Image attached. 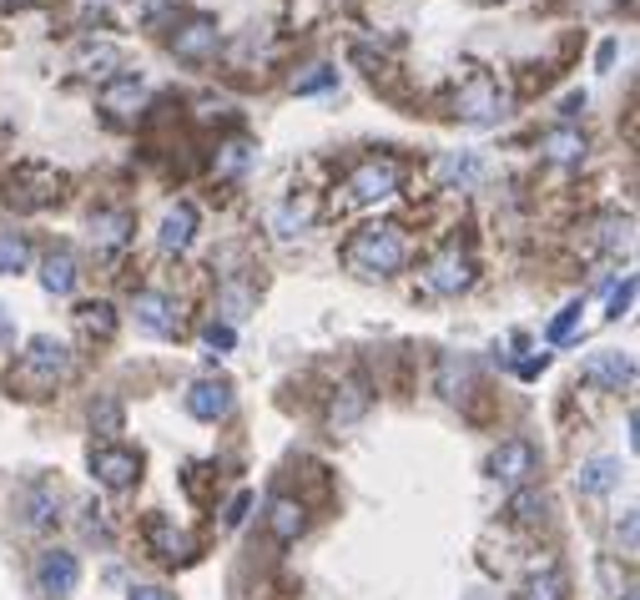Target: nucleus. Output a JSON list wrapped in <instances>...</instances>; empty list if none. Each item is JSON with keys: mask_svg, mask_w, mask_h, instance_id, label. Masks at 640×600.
Wrapping results in <instances>:
<instances>
[{"mask_svg": "<svg viewBox=\"0 0 640 600\" xmlns=\"http://www.w3.org/2000/svg\"><path fill=\"white\" fill-rule=\"evenodd\" d=\"M403 258H409V242H403V232L393 228V222L358 228L354 238H348V248H344L348 273H358V277H389V273H399V268H403Z\"/></svg>", "mask_w": 640, "mask_h": 600, "instance_id": "nucleus-1", "label": "nucleus"}, {"mask_svg": "<svg viewBox=\"0 0 640 600\" xmlns=\"http://www.w3.org/2000/svg\"><path fill=\"white\" fill-rule=\"evenodd\" d=\"M72 369H76L72 349H66L61 338H51V334L31 338V343H25V353H21V384L36 389V394H51L56 384H66V379H72Z\"/></svg>", "mask_w": 640, "mask_h": 600, "instance_id": "nucleus-2", "label": "nucleus"}, {"mask_svg": "<svg viewBox=\"0 0 640 600\" xmlns=\"http://www.w3.org/2000/svg\"><path fill=\"white\" fill-rule=\"evenodd\" d=\"M505 111H510V97H505V86L485 72L469 76V81L459 86V97H454V117L469 121V127H495Z\"/></svg>", "mask_w": 640, "mask_h": 600, "instance_id": "nucleus-3", "label": "nucleus"}, {"mask_svg": "<svg viewBox=\"0 0 640 600\" xmlns=\"http://www.w3.org/2000/svg\"><path fill=\"white\" fill-rule=\"evenodd\" d=\"M399 182H403V172L393 156H368V162H358V167L348 172L344 193H348V203L368 207V203H383V197L399 193Z\"/></svg>", "mask_w": 640, "mask_h": 600, "instance_id": "nucleus-4", "label": "nucleus"}, {"mask_svg": "<svg viewBox=\"0 0 640 600\" xmlns=\"http://www.w3.org/2000/svg\"><path fill=\"white\" fill-rule=\"evenodd\" d=\"M15 515H21V530H31V535H41V530H51L61 520V484L56 480H25L21 490H15Z\"/></svg>", "mask_w": 640, "mask_h": 600, "instance_id": "nucleus-5", "label": "nucleus"}, {"mask_svg": "<svg viewBox=\"0 0 640 600\" xmlns=\"http://www.w3.org/2000/svg\"><path fill=\"white\" fill-rule=\"evenodd\" d=\"M485 469H489V480H495V484H510V490H520L534 469H540V455H534L530 439H505V445H499L495 455L485 459Z\"/></svg>", "mask_w": 640, "mask_h": 600, "instance_id": "nucleus-6", "label": "nucleus"}, {"mask_svg": "<svg viewBox=\"0 0 640 600\" xmlns=\"http://www.w3.org/2000/svg\"><path fill=\"white\" fill-rule=\"evenodd\" d=\"M147 101H152V91H147V81L137 72L101 81V111H107L111 121H137L147 111Z\"/></svg>", "mask_w": 640, "mask_h": 600, "instance_id": "nucleus-7", "label": "nucleus"}, {"mask_svg": "<svg viewBox=\"0 0 640 600\" xmlns=\"http://www.w3.org/2000/svg\"><path fill=\"white\" fill-rule=\"evenodd\" d=\"M217 46H223V31H217L213 15H192L172 31V56L177 61H213Z\"/></svg>", "mask_w": 640, "mask_h": 600, "instance_id": "nucleus-8", "label": "nucleus"}, {"mask_svg": "<svg viewBox=\"0 0 640 600\" xmlns=\"http://www.w3.org/2000/svg\"><path fill=\"white\" fill-rule=\"evenodd\" d=\"M82 586V560L72 550H41L36 555V590L41 596H72Z\"/></svg>", "mask_w": 640, "mask_h": 600, "instance_id": "nucleus-9", "label": "nucleus"}, {"mask_svg": "<svg viewBox=\"0 0 640 600\" xmlns=\"http://www.w3.org/2000/svg\"><path fill=\"white\" fill-rule=\"evenodd\" d=\"M429 288L444 293V298H459L464 288H475V258L459 248H444L434 263H429Z\"/></svg>", "mask_w": 640, "mask_h": 600, "instance_id": "nucleus-10", "label": "nucleus"}, {"mask_svg": "<svg viewBox=\"0 0 640 600\" xmlns=\"http://www.w3.org/2000/svg\"><path fill=\"white\" fill-rule=\"evenodd\" d=\"M91 474L101 490H131V484L142 480V459L131 455V449H117V445L91 449Z\"/></svg>", "mask_w": 640, "mask_h": 600, "instance_id": "nucleus-11", "label": "nucleus"}, {"mask_svg": "<svg viewBox=\"0 0 640 600\" xmlns=\"http://www.w3.org/2000/svg\"><path fill=\"white\" fill-rule=\"evenodd\" d=\"M131 313H137V328H147L152 338H172V334H177V324H182L177 303L166 298V293H156V288L137 293V298H131Z\"/></svg>", "mask_w": 640, "mask_h": 600, "instance_id": "nucleus-12", "label": "nucleus"}, {"mask_svg": "<svg viewBox=\"0 0 640 600\" xmlns=\"http://www.w3.org/2000/svg\"><path fill=\"white\" fill-rule=\"evenodd\" d=\"M187 414L202 424H217L232 414V384L227 379H197V384L187 389Z\"/></svg>", "mask_w": 640, "mask_h": 600, "instance_id": "nucleus-13", "label": "nucleus"}, {"mask_svg": "<svg viewBox=\"0 0 640 600\" xmlns=\"http://www.w3.org/2000/svg\"><path fill=\"white\" fill-rule=\"evenodd\" d=\"M585 384H600V389H626L630 379H636V359H630L626 349H600V353H590L585 359Z\"/></svg>", "mask_w": 640, "mask_h": 600, "instance_id": "nucleus-14", "label": "nucleus"}, {"mask_svg": "<svg viewBox=\"0 0 640 600\" xmlns=\"http://www.w3.org/2000/svg\"><path fill=\"white\" fill-rule=\"evenodd\" d=\"M192 242H197V207H192V203H172L162 212V228H156V248L177 258V252H187Z\"/></svg>", "mask_w": 640, "mask_h": 600, "instance_id": "nucleus-15", "label": "nucleus"}, {"mask_svg": "<svg viewBox=\"0 0 640 600\" xmlns=\"http://www.w3.org/2000/svg\"><path fill=\"white\" fill-rule=\"evenodd\" d=\"M368 408H373V394H368V384H364V379H348V384H338V394H333V404H328V429L333 434L354 429Z\"/></svg>", "mask_w": 640, "mask_h": 600, "instance_id": "nucleus-16", "label": "nucleus"}, {"mask_svg": "<svg viewBox=\"0 0 640 600\" xmlns=\"http://www.w3.org/2000/svg\"><path fill=\"white\" fill-rule=\"evenodd\" d=\"M72 66L82 76H91V81H111V76L121 72V46L117 41H82L72 56Z\"/></svg>", "mask_w": 640, "mask_h": 600, "instance_id": "nucleus-17", "label": "nucleus"}, {"mask_svg": "<svg viewBox=\"0 0 640 600\" xmlns=\"http://www.w3.org/2000/svg\"><path fill=\"white\" fill-rule=\"evenodd\" d=\"M76 283H82V273H76V252L51 248L46 263H41V288L56 293V298H66V293H76Z\"/></svg>", "mask_w": 640, "mask_h": 600, "instance_id": "nucleus-18", "label": "nucleus"}, {"mask_svg": "<svg viewBox=\"0 0 640 600\" xmlns=\"http://www.w3.org/2000/svg\"><path fill=\"white\" fill-rule=\"evenodd\" d=\"M434 177H440L444 187H475V182L485 177V162H479V152H444L440 162H434Z\"/></svg>", "mask_w": 640, "mask_h": 600, "instance_id": "nucleus-19", "label": "nucleus"}, {"mask_svg": "<svg viewBox=\"0 0 640 600\" xmlns=\"http://www.w3.org/2000/svg\"><path fill=\"white\" fill-rule=\"evenodd\" d=\"M540 152H545L550 162H555V167H581L590 146H585V137L575 132V127H555V132H545Z\"/></svg>", "mask_w": 640, "mask_h": 600, "instance_id": "nucleus-20", "label": "nucleus"}, {"mask_svg": "<svg viewBox=\"0 0 640 600\" xmlns=\"http://www.w3.org/2000/svg\"><path fill=\"white\" fill-rule=\"evenodd\" d=\"M91 242L96 248H127L131 242V212H121V207H111V212H91Z\"/></svg>", "mask_w": 640, "mask_h": 600, "instance_id": "nucleus-21", "label": "nucleus"}, {"mask_svg": "<svg viewBox=\"0 0 640 600\" xmlns=\"http://www.w3.org/2000/svg\"><path fill=\"white\" fill-rule=\"evenodd\" d=\"M303 525H308V520H303V504H297V500L278 494V500L268 504V530H273L283 545H293L297 535H303Z\"/></svg>", "mask_w": 640, "mask_h": 600, "instance_id": "nucleus-22", "label": "nucleus"}, {"mask_svg": "<svg viewBox=\"0 0 640 600\" xmlns=\"http://www.w3.org/2000/svg\"><path fill=\"white\" fill-rule=\"evenodd\" d=\"M620 484V459L616 455H595L581 465V494H610Z\"/></svg>", "mask_w": 640, "mask_h": 600, "instance_id": "nucleus-23", "label": "nucleus"}, {"mask_svg": "<svg viewBox=\"0 0 640 600\" xmlns=\"http://www.w3.org/2000/svg\"><path fill=\"white\" fill-rule=\"evenodd\" d=\"M31 268V238L25 232L0 228V277H15Z\"/></svg>", "mask_w": 640, "mask_h": 600, "instance_id": "nucleus-24", "label": "nucleus"}, {"mask_svg": "<svg viewBox=\"0 0 640 600\" xmlns=\"http://www.w3.org/2000/svg\"><path fill=\"white\" fill-rule=\"evenodd\" d=\"M76 328H82V338H111L117 334V308L111 303H82L76 308Z\"/></svg>", "mask_w": 640, "mask_h": 600, "instance_id": "nucleus-25", "label": "nucleus"}, {"mask_svg": "<svg viewBox=\"0 0 640 600\" xmlns=\"http://www.w3.org/2000/svg\"><path fill=\"white\" fill-rule=\"evenodd\" d=\"M565 596H570V586H565V576H560L555 565L534 570V576L520 586V600H565Z\"/></svg>", "mask_w": 640, "mask_h": 600, "instance_id": "nucleus-26", "label": "nucleus"}, {"mask_svg": "<svg viewBox=\"0 0 640 600\" xmlns=\"http://www.w3.org/2000/svg\"><path fill=\"white\" fill-rule=\"evenodd\" d=\"M152 545H156L162 560H187V555H192V541L172 525V520H152Z\"/></svg>", "mask_w": 640, "mask_h": 600, "instance_id": "nucleus-27", "label": "nucleus"}, {"mask_svg": "<svg viewBox=\"0 0 640 600\" xmlns=\"http://www.w3.org/2000/svg\"><path fill=\"white\" fill-rule=\"evenodd\" d=\"M545 510H550V500L540 490H514V500H510V520H514V525H540V520H545Z\"/></svg>", "mask_w": 640, "mask_h": 600, "instance_id": "nucleus-28", "label": "nucleus"}, {"mask_svg": "<svg viewBox=\"0 0 640 600\" xmlns=\"http://www.w3.org/2000/svg\"><path fill=\"white\" fill-rule=\"evenodd\" d=\"M464 389H469V359L449 353V359L440 363V394L444 399H464Z\"/></svg>", "mask_w": 640, "mask_h": 600, "instance_id": "nucleus-29", "label": "nucleus"}, {"mask_svg": "<svg viewBox=\"0 0 640 600\" xmlns=\"http://www.w3.org/2000/svg\"><path fill=\"white\" fill-rule=\"evenodd\" d=\"M91 429L96 434H121V404H117V394H101L91 404Z\"/></svg>", "mask_w": 640, "mask_h": 600, "instance_id": "nucleus-30", "label": "nucleus"}, {"mask_svg": "<svg viewBox=\"0 0 640 600\" xmlns=\"http://www.w3.org/2000/svg\"><path fill=\"white\" fill-rule=\"evenodd\" d=\"M177 6L182 0H131V15L142 25H166L172 15H177Z\"/></svg>", "mask_w": 640, "mask_h": 600, "instance_id": "nucleus-31", "label": "nucleus"}, {"mask_svg": "<svg viewBox=\"0 0 640 600\" xmlns=\"http://www.w3.org/2000/svg\"><path fill=\"white\" fill-rule=\"evenodd\" d=\"M581 303H565V308L555 313V324H550V343H570L575 338V328H581Z\"/></svg>", "mask_w": 640, "mask_h": 600, "instance_id": "nucleus-32", "label": "nucleus"}, {"mask_svg": "<svg viewBox=\"0 0 640 600\" xmlns=\"http://www.w3.org/2000/svg\"><path fill=\"white\" fill-rule=\"evenodd\" d=\"M273 228H278V238H293V232H303V228H308V203H288L283 212L273 217Z\"/></svg>", "mask_w": 640, "mask_h": 600, "instance_id": "nucleus-33", "label": "nucleus"}, {"mask_svg": "<svg viewBox=\"0 0 640 600\" xmlns=\"http://www.w3.org/2000/svg\"><path fill=\"white\" fill-rule=\"evenodd\" d=\"M248 162H252V146L248 142H227L223 156H217V172H223V177H232V172H242Z\"/></svg>", "mask_w": 640, "mask_h": 600, "instance_id": "nucleus-34", "label": "nucleus"}, {"mask_svg": "<svg viewBox=\"0 0 640 600\" xmlns=\"http://www.w3.org/2000/svg\"><path fill=\"white\" fill-rule=\"evenodd\" d=\"M338 81V72H328V66H313V76H303V81H293L297 97H308V91H323V86Z\"/></svg>", "mask_w": 640, "mask_h": 600, "instance_id": "nucleus-35", "label": "nucleus"}, {"mask_svg": "<svg viewBox=\"0 0 640 600\" xmlns=\"http://www.w3.org/2000/svg\"><path fill=\"white\" fill-rule=\"evenodd\" d=\"M605 248H610V252H616V248H630V217H620V222H616V217H610V222H605Z\"/></svg>", "mask_w": 640, "mask_h": 600, "instance_id": "nucleus-36", "label": "nucleus"}, {"mask_svg": "<svg viewBox=\"0 0 640 600\" xmlns=\"http://www.w3.org/2000/svg\"><path fill=\"white\" fill-rule=\"evenodd\" d=\"M207 343H213V349H232L238 334H232V324H207Z\"/></svg>", "mask_w": 640, "mask_h": 600, "instance_id": "nucleus-37", "label": "nucleus"}, {"mask_svg": "<svg viewBox=\"0 0 640 600\" xmlns=\"http://www.w3.org/2000/svg\"><path fill=\"white\" fill-rule=\"evenodd\" d=\"M248 504H252V494H248V490H242V494H238V500L227 504V530H238V525H242V520H248Z\"/></svg>", "mask_w": 640, "mask_h": 600, "instance_id": "nucleus-38", "label": "nucleus"}, {"mask_svg": "<svg viewBox=\"0 0 640 600\" xmlns=\"http://www.w3.org/2000/svg\"><path fill=\"white\" fill-rule=\"evenodd\" d=\"M630 298H636V277H626V283H620V293L610 298V318H620V313L630 308Z\"/></svg>", "mask_w": 640, "mask_h": 600, "instance_id": "nucleus-39", "label": "nucleus"}, {"mask_svg": "<svg viewBox=\"0 0 640 600\" xmlns=\"http://www.w3.org/2000/svg\"><path fill=\"white\" fill-rule=\"evenodd\" d=\"M127 600H177V596H172V590H162V586H131Z\"/></svg>", "mask_w": 640, "mask_h": 600, "instance_id": "nucleus-40", "label": "nucleus"}, {"mask_svg": "<svg viewBox=\"0 0 640 600\" xmlns=\"http://www.w3.org/2000/svg\"><path fill=\"white\" fill-rule=\"evenodd\" d=\"M616 535L626 541V555H636V510H630V515L616 525Z\"/></svg>", "mask_w": 640, "mask_h": 600, "instance_id": "nucleus-41", "label": "nucleus"}, {"mask_svg": "<svg viewBox=\"0 0 640 600\" xmlns=\"http://www.w3.org/2000/svg\"><path fill=\"white\" fill-rule=\"evenodd\" d=\"M11 343H15V328H11V318L0 313V349H11Z\"/></svg>", "mask_w": 640, "mask_h": 600, "instance_id": "nucleus-42", "label": "nucleus"}, {"mask_svg": "<svg viewBox=\"0 0 640 600\" xmlns=\"http://www.w3.org/2000/svg\"><path fill=\"white\" fill-rule=\"evenodd\" d=\"M585 107V91H575V97H565V117H575V111Z\"/></svg>", "mask_w": 640, "mask_h": 600, "instance_id": "nucleus-43", "label": "nucleus"}, {"mask_svg": "<svg viewBox=\"0 0 640 600\" xmlns=\"http://www.w3.org/2000/svg\"><path fill=\"white\" fill-rule=\"evenodd\" d=\"M585 6H590V11H610V6H616V0H585Z\"/></svg>", "mask_w": 640, "mask_h": 600, "instance_id": "nucleus-44", "label": "nucleus"}, {"mask_svg": "<svg viewBox=\"0 0 640 600\" xmlns=\"http://www.w3.org/2000/svg\"><path fill=\"white\" fill-rule=\"evenodd\" d=\"M0 6H36V0H0Z\"/></svg>", "mask_w": 640, "mask_h": 600, "instance_id": "nucleus-45", "label": "nucleus"}]
</instances>
